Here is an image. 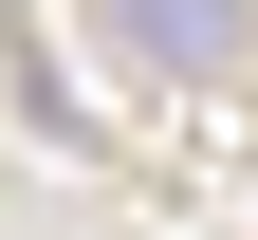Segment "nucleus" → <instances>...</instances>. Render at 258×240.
I'll return each instance as SVG.
<instances>
[{"label": "nucleus", "instance_id": "nucleus-1", "mask_svg": "<svg viewBox=\"0 0 258 240\" xmlns=\"http://www.w3.org/2000/svg\"><path fill=\"white\" fill-rule=\"evenodd\" d=\"M111 19H129V56H166V74L184 56H240V0H111Z\"/></svg>", "mask_w": 258, "mask_h": 240}]
</instances>
